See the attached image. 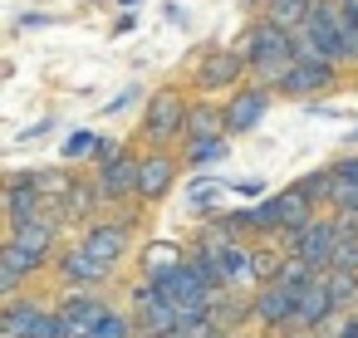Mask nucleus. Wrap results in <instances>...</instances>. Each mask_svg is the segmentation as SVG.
<instances>
[{"label":"nucleus","mask_w":358,"mask_h":338,"mask_svg":"<svg viewBox=\"0 0 358 338\" xmlns=\"http://www.w3.org/2000/svg\"><path fill=\"white\" fill-rule=\"evenodd\" d=\"M280 270H285V245H280V240H255V245H250V274H255V289L280 284Z\"/></svg>","instance_id":"412c9836"},{"label":"nucleus","mask_w":358,"mask_h":338,"mask_svg":"<svg viewBox=\"0 0 358 338\" xmlns=\"http://www.w3.org/2000/svg\"><path fill=\"white\" fill-rule=\"evenodd\" d=\"M299 35L314 45V54H319L324 64H348V59H343V35H338L334 0H314V15H309V25H304Z\"/></svg>","instance_id":"9b49d317"},{"label":"nucleus","mask_w":358,"mask_h":338,"mask_svg":"<svg viewBox=\"0 0 358 338\" xmlns=\"http://www.w3.org/2000/svg\"><path fill=\"white\" fill-rule=\"evenodd\" d=\"M79 245H84V255H94L99 265L118 270V260H123V255H128V245H133V216L89 221V226H84V235H79Z\"/></svg>","instance_id":"39448f33"},{"label":"nucleus","mask_w":358,"mask_h":338,"mask_svg":"<svg viewBox=\"0 0 358 338\" xmlns=\"http://www.w3.org/2000/svg\"><path fill=\"white\" fill-rule=\"evenodd\" d=\"M99 142H103V138H94V133H69V138H64V147H59V157H64V167H74V162H84L89 152H99Z\"/></svg>","instance_id":"393cba45"},{"label":"nucleus","mask_w":358,"mask_h":338,"mask_svg":"<svg viewBox=\"0 0 358 338\" xmlns=\"http://www.w3.org/2000/svg\"><path fill=\"white\" fill-rule=\"evenodd\" d=\"M334 10H338V6H334ZM338 35H343V59L358 64V20H343V15H338Z\"/></svg>","instance_id":"c85d7f7f"},{"label":"nucleus","mask_w":358,"mask_h":338,"mask_svg":"<svg viewBox=\"0 0 358 338\" xmlns=\"http://www.w3.org/2000/svg\"><path fill=\"white\" fill-rule=\"evenodd\" d=\"M50 314L55 309H45L40 299H15V304L0 309V338H35Z\"/></svg>","instance_id":"a211bd4d"},{"label":"nucleus","mask_w":358,"mask_h":338,"mask_svg":"<svg viewBox=\"0 0 358 338\" xmlns=\"http://www.w3.org/2000/svg\"><path fill=\"white\" fill-rule=\"evenodd\" d=\"M260 191H265L260 182H241V186H236V196H260Z\"/></svg>","instance_id":"f704fd0d"},{"label":"nucleus","mask_w":358,"mask_h":338,"mask_svg":"<svg viewBox=\"0 0 358 338\" xmlns=\"http://www.w3.org/2000/svg\"><path fill=\"white\" fill-rule=\"evenodd\" d=\"M236 50H241L245 64H250V84H265V89H275V84L285 79V69L294 64V35H285V30L270 25L265 15L245 25V35H241Z\"/></svg>","instance_id":"f257e3e1"},{"label":"nucleus","mask_w":358,"mask_h":338,"mask_svg":"<svg viewBox=\"0 0 358 338\" xmlns=\"http://www.w3.org/2000/svg\"><path fill=\"white\" fill-rule=\"evenodd\" d=\"M40 270H45V265H40L35 255H25L20 245H10V240H6V245H0V299L15 304V299H20V284H25V279H35Z\"/></svg>","instance_id":"dca6fc26"},{"label":"nucleus","mask_w":358,"mask_h":338,"mask_svg":"<svg viewBox=\"0 0 358 338\" xmlns=\"http://www.w3.org/2000/svg\"><path fill=\"white\" fill-rule=\"evenodd\" d=\"M226 338H250V333H226Z\"/></svg>","instance_id":"e433bc0d"},{"label":"nucleus","mask_w":358,"mask_h":338,"mask_svg":"<svg viewBox=\"0 0 358 338\" xmlns=\"http://www.w3.org/2000/svg\"><path fill=\"white\" fill-rule=\"evenodd\" d=\"M309 15H314V0H270V10H265V20L280 25L285 35H299L309 25Z\"/></svg>","instance_id":"4be33fe9"},{"label":"nucleus","mask_w":358,"mask_h":338,"mask_svg":"<svg viewBox=\"0 0 358 338\" xmlns=\"http://www.w3.org/2000/svg\"><path fill=\"white\" fill-rule=\"evenodd\" d=\"M221 196H226L221 182H196V186H192V211H206V206H216Z\"/></svg>","instance_id":"bb28decb"},{"label":"nucleus","mask_w":358,"mask_h":338,"mask_svg":"<svg viewBox=\"0 0 358 338\" xmlns=\"http://www.w3.org/2000/svg\"><path fill=\"white\" fill-rule=\"evenodd\" d=\"M40 216H50V201L35 186V172H10L6 177V221L10 226H30Z\"/></svg>","instance_id":"1a4fd4ad"},{"label":"nucleus","mask_w":358,"mask_h":338,"mask_svg":"<svg viewBox=\"0 0 358 338\" xmlns=\"http://www.w3.org/2000/svg\"><path fill=\"white\" fill-rule=\"evenodd\" d=\"M353 142H358V133H353Z\"/></svg>","instance_id":"4c0bfd02"},{"label":"nucleus","mask_w":358,"mask_h":338,"mask_svg":"<svg viewBox=\"0 0 358 338\" xmlns=\"http://www.w3.org/2000/svg\"><path fill=\"white\" fill-rule=\"evenodd\" d=\"M128 103H133V89H128V94H118V98H113V103H108V108H103V113H108V118H118V113H123V108H128Z\"/></svg>","instance_id":"473e14b6"},{"label":"nucleus","mask_w":358,"mask_h":338,"mask_svg":"<svg viewBox=\"0 0 358 338\" xmlns=\"http://www.w3.org/2000/svg\"><path fill=\"white\" fill-rule=\"evenodd\" d=\"M231 152V138H206V142H187V152H182V162L196 172V167H216L221 157Z\"/></svg>","instance_id":"5701e85b"},{"label":"nucleus","mask_w":358,"mask_h":338,"mask_svg":"<svg viewBox=\"0 0 358 338\" xmlns=\"http://www.w3.org/2000/svg\"><path fill=\"white\" fill-rule=\"evenodd\" d=\"M334 221H338V230H343V235H358V211H338Z\"/></svg>","instance_id":"7c9ffc66"},{"label":"nucleus","mask_w":358,"mask_h":338,"mask_svg":"<svg viewBox=\"0 0 358 338\" xmlns=\"http://www.w3.org/2000/svg\"><path fill=\"white\" fill-rule=\"evenodd\" d=\"M10 245H20L25 255H35L40 265H50V260H59L55 250H59V221L55 216H40V221H30V226H10Z\"/></svg>","instance_id":"2eb2a0df"},{"label":"nucleus","mask_w":358,"mask_h":338,"mask_svg":"<svg viewBox=\"0 0 358 338\" xmlns=\"http://www.w3.org/2000/svg\"><path fill=\"white\" fill-rule=\"evenodd\" d=\"M334 172H338V177H348V182H358V157H338V162H334Z\"/></svg>","instance_id":"2f4dec72"},{"label":"nucleus","mask_w":358,"mask_h":338,"mask_svg":"<svg viewBox=\"0 0 358 338\" xmlns=\"http://www.w3.org/2000/svg\"><path fill=\"white\" fill-rule=\"evenodd\" d=\"M192 84L201 94H241L250 84V64L241 50H206L192 69Z\"/></svg>","instance_id":"20e7f679"},{"label":"nucleus","mask_w":358,"mask_h":338,"mask_svg":"<svg viewBox=\"0 0 358 338\" xmlns=\"http://www.w3.org/2000/svg\"><path fill=\"white\" fill-rule=\"evenodd\" d=\"M255 299V323L270 333H294V309H299V289L289 284H265L250 294Z\"/></svg>","instance_id":"9d476101"},{"label":"nucleus","mask_w":358,"mask_h":338,"mask_svg":"<svg viewBox=\"0 0 358 338\" xmlns=\"http://www.w3.org/2000/svg\"><path fill=\"white\" fill-rule=\"evenodd\" d=\"M177 172H182V157H172L167 147L143 152V167H138V201H143V206L162 201V196L177 186Z\"/></svg>","instance_id":"6e6552de"},{"label":"nucleus","mask_w":358,"mask_h":338,"mask_svg":"<svg viewBox=\"0 0 358 338\" xmlns=\"http://www.w3.org/2000/svg\"><path fill=\"white\" fill-rule=\"evenodd\" d=\"M187 113H192L187 94H182V89H172V84H162V89L148 98V108H143L138 138H143L148 147H167V142L187 138Z\"/></svg>","instance_id":"f03ea898"},{"label":"nucleus","mask_w":358,"mask_h":338,"mask_svg":"<svg viewBox=\"0 0 358 338\" xmlns=\"http://www.w3.org/2000/svg\"><path fill=\"white\" fill-rule=\"evenodd\" d=\"M187 260H192V255H187L177 240H152V245L143 250V279H148L152 289H162V284H167Z\"/></svg>","instance_id":"f3484780"},{"label":"nucleus","mask_w":358,"mask_h":338,"mask_svg":"<svg viewBox=\"0 0 358 338\" xmlns=\"http://www.w3.org/2000/svg\"><path fill=\"white\" fill-rule=\"evenodd\" d=\"M55 274H59L64 294H94L99 284H108V279H113V270H108V265H99L94 255H84V245L64 250V255L55 260Z\"/></svg>","instance_id":"0eeeda50"},{"label":"nucleus","mask_w":358,"mask_h":338,"mask_svg":"<svg viewBox=\"0 0 358 338\" xmlns=\"http://www.w3.org/2000/svg\"><path fill=\"white\" fill-rule=\"evenodd\" d=\"M338 240H343V230H338V221H334V216H314L309 226H299V230L280 235L285 255H299L314 274H329V270H334V250H338Z\"/></svg>","instance_id":"7ed1b4c3"},{"label":"nucleus","mask_w":358,"mask_h":338,"mask_svg":"<svg viewBox=\"0 0 358 338\" xmlns=\"http://www.w3.org/2000/svg\"><path fill=\"white\" fill-rule=\"evenodd\" d=\"M338 338H358V318H348V323L338 328Z\"/></svg>","instance_id":"c9c22d12"},{"label":"nucleus","mask_w":358,"mask_h":338,"mask_svg":"<svg viewBox=\"0 0 358 338\" xmlns=\"http://www.w3.org/2000/svg\"><path fill=\"white\" fill-rule=\"evenodd\" d=\"M206 138H226V108L196 98L187 113V142H206Z\"/></svg>","instance_id":"aec40b11"},{"label":"nucleus","mask_w":358,"mask_h":338,"mask_svg":"<svg viewBox=\"0 0 358 338\" xmlns=\"http://www.w3.org/2000/svg\"><path fill=\"white\" fill-rule=\"evenodd\" d=\"M55 309H59V318H64V333H69V338H94V333L103 328V318L113 314L99 294H64Z\"/></svg>","instance_id":"ddd939ff"},{"label":"nucleus","mask_w":358,"mask_h":338,"mask_svg":"<svg viewBox=\"0 0 358 338\" xmlns=\"http://www.w3.org/2000/svg\"><path fill=\"white\" fill-rule=\"evenodd\" d=\"M329 294H334V309L358 304V274H348V270H329Z\"/></svg>","instance_id":"b1692460"},{"label":"nucleus","mask_w":358,"mask_h":338,"mask_svg":"<svg viewBox=\"0 0 358 338\" xmlns=\"http://www.w3.org/2000/svg\"><path fill=\"white\" fill-rule=\"evenodd\" d=\"M329 314H334V294H329V274H319V279H309V284L299 289L294 333H304V328H319V323H324Z\"/></svg>","instance_id":"6ab92c4d"},{"label":"nucleus","mask_w":358,"mask_h":338,"mask_svg":"<svg viewBox=\"0 0 358 338\" xmlns=\"http://www.w3.org/2000/svg\"><path fill=\"white\" fill-rule=\"evenodd\" d=\"M270 98H275V89H265V84H245L241 94H231L226 98V138L260 128V118L270 113Z\"/></svg>","instance_id":"f8f14e48"},{"label":"nucleus","mask_w":358,"mask_h":338,"mask_svg":"<svg viewBox=\"0 0 358 338\" xmlns=\"http://www.w3.org/2000/svg\"><path fill=\"white\" fill-rule=\"evenodd\" d=\"M138 167L143 157L133 147H123L113 162H103L94 172V191H99V206H123V201H138Z\"/></svg>","instance_id":"423d86ee"},{"label":"nucleus","mask_w":358,"mask_h":338,"mask_svg":"<svg viewBox=\"0 0 358 338\" xmlns=\"http://www.w3.org/2000/svg\"><path fill=\"white\" fill-rule=\"evenodd\" d=\"M334 84H338L334 64H289L285 79L275 84V94H285V98H314V94H329Z\"/></svg>","instance_id":"4468645a"},{"label":"nucleus","mask_w":358,"mask_h":338,"mask_svg":"<svg viewBox=\"0 0 358 338\" xmlns=\"http://www.w3.org/2000/svg\"><path fill=\"white\" fill-rule=\"evenodd\" d=\"M172 338H182V333H172Z\"/></svg>","instance_id":"58836bf2"},{"label":"nucleus","mask_w":358,"mask_h":338,"mask_svg":"<svg viewBox=\"0 0 358 338\" xmlns=\"http://www.w3.org/2000/svg\"><path fill=\"white\" fill-rule=\"evenodd\" d=\"M182 338H226V328H221L216 318H196V323L182 328Z\"/></svg>","instance_id":"c756f323"},{"label":"nucleus","mask_w":358,"mask_h":338,"mask_svg":"<svg viewBox=\"0 0 358 338\" xmlns=\"http://www.w3.org/2000/svg\"><path fill=\"white\" fill-rule=\"evenodd\" d=\"M334 270L358 274V235H343V240H338V250H334Z\"/></svg>","instance_id":"cd10ccee"},{"label":"nucleus","mask_w":358,"mask_h":338,"mask_svg":"<svg viewBox=\"0 0 358 338\" xmlns=\"http://www.w3.org/2000/svg\"><path fill=\"white\" fill-rule=\"evenodd\" d=\"M309 279H319V274H314V270H309V265H304L299 255H285V270H280V284H289V289H304Z\"/></svg>","instance_id":"a878e982"},{"label":"nucleus","mask_w":358,"mask_h":338,"mask_svg":"<svg viewBox=\"0 0 358 338\" xmlns=\"http://www.w3.org/2000/svg\"><path fill=\"white\" fill-rule=\"evenodd\" d=\"M50 128H55V118H40V123H30V128H25V138H45Z\"/></svg>","instance_id":"72a5a7b5"}]
</instances>
